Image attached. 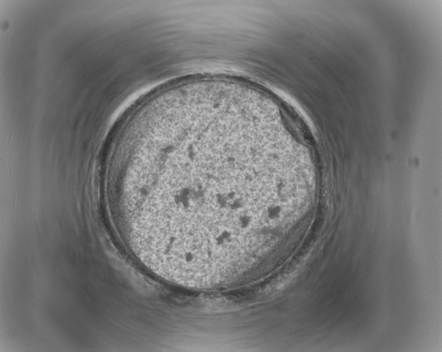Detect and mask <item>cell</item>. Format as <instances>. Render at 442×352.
Here are the masks:
<instances>
[{"instance_id": "6da1fadb", "label": "cell", "mask_w": 442, "mask_h": 352, "mask_svg": "<svg viewBox=\"0 0 442 352\" xmlns=\"http://www.w3.org/2000/svg\"><path fill=\"white\" fill-rule=\"evenodd\" d=\"M289 170L264 123L238 109L167 101L132 125L110 173L116 214L169 258L224 254L281 219Z\"/></svg>"}, {"instance_id": "7a4b0ae2", "label": "cell", "mask_w": 442, "mask_h": 352, "mask_svg": "<svg viewBox=\"0 0 442 352\" xmlns=\"http://www.w3.org/2000/svg\"><path fill=\"white\" fill-rule=\"evenodd\" d=\"M190 83H206V82H190ZM220 83H224V82H220ZM224 84H228V83H224ZM228 85H231V84H228ZM235 86H238V85H235ZM240 87V86H238Z\"/></svg>"}]
</instances>
